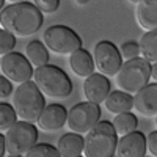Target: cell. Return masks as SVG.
Here are the masks:
<instances>
[{
  "label": "cell",
  "instance_id": "obj_1",
  "mask_svg": "<svg viewBox=\"0 0 157 157\" xmlns=\"http://www.w3.org/2000/svg\"><path fill=\"white\" fill-rule=\"evenodd\" d=\"M43 24V13L35 6L33 2L10 3L0 11V25L14 38L32 36L41 29Z\"/></svg>",
  "mask_w": 157,
  "mask_h": 157
},
{
  "label": "cell",
  "instance_id": "obj_2",
  "mask_svg": "<svg viewBox=\"0 0 157 157\" xmlns=\"http://www.w3.org/2000/svg\"><path fill=\"white\" fill-rule=\"evenodd\" d=\"M11 102L19 120L32 124L38 121V118L46 109V98L32 80L17 85L16 91L13 93Z\"/></svg>",
  "mask_w": 157,
  "mask_h": 157
},
{
  "label": "cell",
  "instance_id": "obj_3",
  "mask_svg": "<svg viewBox=\"0 0 157 157\" xmlns=\"http://www.w3.org/2000/svg\"><path fill=\"white\" fill-rule=\"evenodd\" d=\"M33 82L46 98L66 99L72 93V82L69 75L55 64L36 68L33 72Z\"/></svg>",
  "mask_w": 157,
  "mask_h": 157
},
{
  "label": "cell",
  "instance_id": "obj_4",
  "mask_svg": "<svg viewBox=\"0 0 157 157\" xmlns=\"http://www.w3.org/2000/svg\"><path fill=\"white\" fill-rule=\"evenodd\" d=\"M118 138L110 121H99L85 137L83 157H115Z\"/></svg>",
  "mask_w": 157,
  "mask_h": 157
},
{
  "label": "cell",
  "instance_id": "obj_5",
  "mask_svg": "<svg viewBox=\"0 0 157 157\" xmlns=\"http://www.w3.org/2000/svg\"><path fill=\"white\" fill-rule=\"evenodd\" d=\"M151 66L145 58L137 57L123 63L121 69L116 74V85L127 94H137L141 88L149 83Z\"/></svg>",
  "mask_w": 157,
  "mask_h": 157
},
{
  "label": "cell",
  "instance_id": "obj_6",
  "mask_svg": "<svg viewBox=\"0 0 157 157\" xmlns=\"http://www.w3.org/2000/svg\"><path fill=\"white\" fill-rule=\"evenodd\" d=\"M43 44L58 55H71L82 49V38L66 25H52L43 33Z\"/></svg>",
  "mask_w": 157,
  "mask_h": 157
},
{
  "label": "cell",
  "instance_id": "obj_7",
  "mask_svg": "<svg viewBox=\"0 0 157 157\" xmlns=\"http://www.w3.org/2000/svg\"><path fill=\"white\" fill-rule=\"evenodd\" d=\"M5 149L10 155H22L27 154L38 141V127L32 123L17 121L10 127L5 135Z\"/></svg>",
  "mask_w": 157,
  "mask_h": 157
},
{
  "label": "cell",
  "instance_id": "obj_8",
  "mask_svg": "<svg viewBox=\"0 0 157 157\" xmlns=\"http://www.w3.org/2000/svg\"><path fill=\"white\" fill-rule=\"evenodd\" d=\"M101 120V109L91 102H78L68 112L66 126L71 132L86 135Z\"/></svg>",
  "mask_w": 157,
  "mask_h": 157
},
{
  "label": "cell",
  "instance_id": "obj_9",
  "mask_svg": "<svg viewBox=\"0 0 157 157\" xmlns=\"http://www.w3.org/2000/svg\"><path fill=\"white\" fill-rule=\"evenodd\" d=\"M93 60L99 74L105 77H113L123 66V58L112 41H99L93 47Z\"/></svg>",
  "mask_w": 157,
  "mask_h": 157
},
{
  "label": "cell",
  "instance_id": "obj_10",
  "mask_svg": "<svg viewBox=\"0 0 157 157\" xmlns=\"http://www.w3.org/2000/svg\"><path fill=\"white\" fill-rule=\"evenodd\" d=\"M0 71H2V75L5 78H8L11 83L16 85L30 82L35 72L27 57L22 55L21 52H11V54L0 58Z\"/></svg>",
  "mask_w": 157,
  "mask_h": 157
},
{
  "label": "cell",
  "instance_id": "obj_11",
  "mask_svg": "<svg viewBox=\"0 0 157 157\" xmlns=\"http://www.w3.org/2000/svg\"><path fill=\"white\" fill-rule=\"evenodd\" d=\"M110 94V80L109 77L102 74H91L90 77L85 78L83 82V96L86 98V102L91 104H102Z\"/></svg>",
  "mask_w": 157,
  "mask_h": 157
},
{
  "label": "cell",
  "instance_id": "obj_12",
  "mask_svg": "<svg viewBox=\"0 0 157 157\" xmlns=\"http://www.w3.org/2000/svg\"><path fill=\"white\" fill-rule=\"evenodd\" d=\"M146 137L143 132L127 134L118 140L116 155L118 157H146Z\"/></svg>",
  "mask_w": 157,
  "mask_h": 157
},
{
  "label": "cell",
  "instance_id": "obj_13",
  "mask_svg": "<svg viewBox=\"0 0 157 157\" xmlns=\"http://www.w3.org/2000/svg\"><path fill=\"white\" fill-rule=\"evenodd\" d=\"M68 121V112L61 104H50L46 105L41 116L38 118V129L46 130V132H54L66 126Z\"/></svg>",
  "mask_w": 157,
  "mask_h": 157
},
{
  "label": "cell",
  "instance_id": "obj_14",
  "mask_svg": "<svg viewBox=\"0 0 157 157\" xmlns=\"http://www.w3.org/2000/svg\"><path fill=\"white\" fill-rule=\"evenodd\" d=\"M134 98V110L145 118L157 116V83H148Z\"/></svg>",
  "mask_w": 157,
  "mask_h": 157
},
{
  "label": "cell",
  "instance_id": "obj_15",
  "mask_svg": "<svg viewBox=\"0 0 157 157\" xmlns=\"http://www.w3.org/2000/svg\"><path fill=\"white\" fill-rule=\"evenodd\" d=\"M135 19L143 30H157V0H140V2H137Z\"/></svg>",
  "mask_w": 157,
  "mask_h": 157
},
{
  "label": "cell",
  "instance_id": "obj_16",
  "mask_svg": "<svg viewBox=\"0 0 157 157\" xmlns=\"http://www.w3.org/2000/svg\"><path fill=\"white\" fill-rule=\"evenodd\" d=\"M69 68L77 77H90L91 74H94V60L93 55L85 49H78L74 54L69 55Z\"/></svg>",
  "mask_w": 157,
  "mask_h": 157
},
{
  "label": "cell",
  "instance_id": "obj_17",
  "mask_svg": "<svg viewBox=\"0 0 157 157\" xmlns=\"http://www.w3.org/2000/svg\"><path fill=\"white\" fill-rule=\"evenodd\" d=\"M104 105H105V110L116 115H123V113H129L134 109V98L124 93L121 90L116 91H110V94L107 96V99L104 101Z\"/></svg>",
  "mask_w": 157,
  "mask_h": 157
},
{
  "label": "cell",
  "instance_id": "obj_18",
  "mask_svg": "<svg viewBox=\"0 0 157 157\" xmlns=\"http://www.w3.org/2000/svg\"><path fill=\"white\" fill-rule=\"evenodd\" d=\"M83 145L85 138L82 135L68 132L58 138L57 149L61 157H78L80 154H83Z\"/></svg>",
  "mask_w": 157,
  "mask_h": 157
},
{
  "label": "cell",
  "instance_id": "obj_19",
  "mask_svg": "<svg viewBox=\"0 0 157 157\" xmlns=\"http://www.w3.org/2000/svg\"><path fill=\"white\" fill-rule=\"evenodd\" d=\"M25 57L30 61L32 66L35 68H43L49 63V50L41 41H30L25 46Z\"/></svg>",
  "mask_w": 157,
  "mask_h": 157
},
{
  "label": "cell",
  "instance_id": "obj_20",
  "mask_svg": "<svg viewBox=\"0 0 157 157\" xmlns=\"http://www.w3.org/2000/svg\"><path fill=\"white\" fill-rule=\"evenodd\" d=\"M138 47L141 58H145L151 64L157 63V30L146 32L143 35L138 43Z\"/></svg>",
  "mask_w": 157,
  "mask_h": 157
},
{
  "label": "cell",
  "instance_id": "obj_21",
  "mask_svg": "<svg viewBox=\"0 0 157 157\" xmlns=\"http://www.w3.org/2000/svg\"><path fill=\"white\" fill-rule=\"evenodd\" d=\"M112 126L115 129L116 135H127V134H132L135 132V129L138 126V118L134 113H123V115H116L115 120L112 121Z\"/></svg>",
  "mask_w": 157,
  "mask_h": 157
},
{
  "label": "cell",
  "instance_id": "obj_22",
  "mask_svg": "<svg viewBox=\"0 0 157 157\" xmlns=\"http://www.w3.org/2000/svg\"><path fill=\"white\" fill-rule=\"evenodd\" d=\"M17 123V115L11 104L0 102V132H6L10 127Z\"/></svg>",
  "mask_w": 157,
  "mask_h": 157
},
{
  "label": "cell",
  "instance_id": "obj_23",
  "mask_svg": "<svg viewBox=\"0 0 157 157\" xmlns=\"http://www.w3.org/2000/svg\"><path fill=\"white\" fill-rule=\"evenodd\" d=\"M25 157H61L58 149L49 143H36V145L25 154Z\"/></svg>",
  "mask_w": 157,
  "mask_h": 157
},
{
  "label": "cell",
  "instance_id": "obj_24",
  "mask_svg": "<svg viewBox=\"0 0 157 157\" xmlns=\"http://www.w3.org/2000/svg\"><path fill=\"white\" fill-rule=\"evenodd\" d=\"M14 47H16V38L2 29L0 30V55L5 57L11 52H14Z\"/></svg>",
  "mask_w": 157,
  "mask_h": 157
},
{
  "label": "cell",
  "instance_id": "obj_25",
  "mask_svg": "<svg viewBox=\"0 0 157 157\" xmlns=\"http://www.w3.org/2000/svg\"><path fill=\"white\" fill-rule=\"evenodd\" d=\"M120 54H121V58L123 60H132V58H137L138 54H140V47H138V43L135 41H126L121 44L120 47Z\"/></svg>",
  "mask_w": 157,
  "mask_h": 157
},
{
  "label": "cell",
  "instance_id": "obj_26",
  "mask_svg": "<svg viewBox=\"0 0 157 157\" xmlns=\"http://www.w3.org/2000/svg\"><path fill=\"white\" fill-rule=\"evenodd\" d=\"M33 3L43 14H52V13H55L58 10L60 0H36Z\"/></svg>",
  "mask_w": 157,
  "mask_h": 157
},
{
  "label": "cell",
  "instance_id": "obj_27",
  "mask_svg": "<svg viewBox=\"0 0 157 157\" xmlns=\"http://www.w3.org/2000/svg\"><path fill=\"white\" fill-rule=\"evenodd\" d=\"M14 91H13V83L8 80V78H5L3 75H0V98L5 99L8 96H11Z\"/></svg>",
  "mask_w": 157,
  "mask_h": 157
},
{
  "label": "cell",
  "instance_id": "obj_28",
  "mask_svg": "<svg viewBox=\"0 0 157 157\" xmlns=\"http://www.w3.org/2000/svg\"><path fill=\"white\" fill-rule=\"evenodd\" d=\"M146 149L152 154V157H157V130H152L146 137Z\"/></svg>",
  "mask_w": 157,
  "mask_h": 157
},
{
  "label": "cell",
  "instance_id": "obj_29",
  "mask_svg": "<svg viewBox=\"0 0 157 157\" xmlns=\"http://www.w3.org/2000/svg\"><path fill=\"white\" fill-rule=\"evenodd\" d=\"M5 152H6V149H5V138H3L2 134H0V157H3Z\"/></svg>",
  "mask_w": 157,
  "mask_h": 157
},
{
  "label": "cell",
  "instance_id": "obj_30",
  "mask_svg": "<svg viewBox=\"0 0 157 157\" xmlns=\"http://www.w3.org/2000/svg\"><path fill=\"white\" fill-rule=\"evenodd\" d=\"M151 77L154 78V83H157V63L151 66Z\"/></svg>",
  "mask_w": 157,
  "mask_h": 157
},
{
  "label": "cell",
  "instance_id": "obj_31",
  "mask_svg": "<svg viewBox=\"0 0 157 157\" xmlns=\"http://www.w3.org/2000/svg\"><path fill=\"white\" fill-rule=\"evenodd\" d=\"M5 8V2H3V0H0V11H2Z\"/></svg>",
  "mask_w": 157,
  "mask_h": 157
},
{
  "label": "cell",
  "instance_id": "obj_32",
  "mask_svg": "<svg viewBox=\"0 0 157 157\" xmlns=\"http://www.w3.org/2000/svg\"><path fill=\"white\" fill-rule=\"evenodd\" d=\"M88 2H75V5H78V6H82V5H86Z\"/></svg>",
  "mask_w": 157,
  "mask_h": 157
},
{
  "label": "cell",
  "instance_id": "obj_33",
  "mask_svg": "<svg viewBox=\"0 0 157 157\" xmlns=\"http://www.w3.org/2000/svg\"><path fill=\"white\" fill-rule=\"evenodd\" d=\"M8 157H22V155H8Z\"/></svg>",
  "mask_w": 157,
  "mask_h": 157
},
{
  "label": "cell",
  "instance_id": "obj_34",
  "mask_svg": "<svg viewBox=\"0 0 157 157\" xmlns=\"http://www.w3.org/2000/svg\"><path fill=\"white\" fill-rule=\"evenodd\" d=\"M155 126H157V116H155Z\"/></svg>",
  "mask_w": 157,
  "mask_h": 157
},
{
  "label": "cell",
  "instance_id": "obj_35",
  "mask_svg": "<svg viewBox=\"0 0 157 157\" xmlns=\"http://www.w3.org/2000/svg\"><path fill=\"white\" fill-rule=\"evenodd\" d=\"M78 157H83V155H78Z\"/></svg>",
  "mask_w": 157,
  "mask_h": 157
}]
</instances>
